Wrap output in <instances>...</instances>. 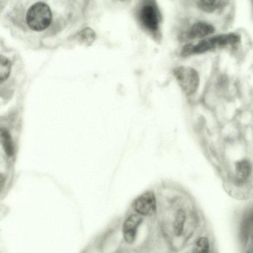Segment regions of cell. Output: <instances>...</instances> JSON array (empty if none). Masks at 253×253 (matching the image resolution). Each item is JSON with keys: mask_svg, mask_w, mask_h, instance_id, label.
<instances>
[{"mask_svg": "<svg viewBox=\"0 0 253 253\" xmlns=\"http://www.w3.org/2000/svg\"><path fill=\"white\" fill-rule=\"evenodd\" d=\"M5 181V178L4 176L0 173V191L3 188Z\"/></svg>", "mask_w": 253, "mask_h": 253, "instance_id": "14", "label": "cell"}, {"mask_svg": "<svg viewBox=\"0 0 253 253\" xmlns=\"http://www.w3.org/2000/svg\"><path fill=\"white\" fill-rule=\"evenodd\" d=\"M215 31L214 27L205 22H197L193 24L188 33L190 39H202L212 35Z\"/></svg>", "mask_w": 253, "mask_h": 253, "instance_id": "7", "label": "cell"}, {"mask_svg": "<svg viewBox=\"0 0 253 253\" xmlns=\"http://www.w3.org/2000/svg\"><path fill=\"white\" fill-rule=\"evenodd\" d=\"M173 74L182 92L186 95H191L197 91L200 78L195 69L190 67L181 66L173 69Z\"/></svg>", "mask_w": 253, "mask_h": 253, "instance_id": "4", "label": "cell"}, {"mask_svg": "<svg viewBox=\"0 0 253 253\" xmlns=\"http://www.w3.org/2000/svg\"><path fill=\"white\" fill-rule=\"evenodd\" d=\"M203 6L209 7L213 6L218 0H199Z\"/></svg>", "mask_w": 253, "mask_h": 253, "instance_id": "13", "label": "cell"}, {"mask_svg": "<svg viewBox=\"0 0 253 253\" xmlns=\"http://www.w3.org/2000/svg\"><path fill=\"white\" fill-rule=\"evenodd\" d=\"M11 69L10 61L4 56L0 55V84L8 78Z\"/></svg>", "mask_w": 253, "mask_h": 253, "instance_id": "10", "label": "cell"}, {"mask_svg": "<svg viewBox=\"0 0 253 253\" xmlns=\"http://www.w3.org/2000/svg\"><path fill=\"white\" fill-rule=\"evenodd\" d=\"M235 167L238 180L244 181L248 177L251 171V166L248 161L245 160L239 161L236 163Z\"/></svg>", "mask_w": 253, "mask_h": 253, "instance_id": "9", "label": "cell"}, {"mask_svg": "<svg viewBox=\"0 0 253 253\" xmlns=\"http://www.w3.org/2000/svg\"><path fill=\"white\" fill-rule=\"evenodd\" d=\"M209 249V243L206 237H201L196 242L193 252L195 253H207Z\"/></svg>", "mask_w": 253, "mask_h": 253, "instance_id": "12", "label": "cell"}, {"mask_svg": "<svg viewBox=\"0 0 253 253\" xmlns=\"http://www.w3.org/2000/svg\"><path fill=\"white\" fill-rule=\"evenodd\" d=\"M0 136L5 153L9 157L13 156L14 149L12 138L9 132L5 128H0Z\"/></svg>", "mask_w": 253, "mask_h": 253, "instance_id": "8", "label": "cell"}, {"mask_svg": "<svg viewBox=\"0 0 253 253\" xmlns=\"http://www.w3.org/2000/svg\"><path fill=\"white\" fill-rule=\"evenodd\" d=\"M139 19L143 28L159 41L161 39L162 15L155 0H148L141 6Z\"/></svg>", "mask_w": 253, "mask_h": 253, "instance_id": "2", "label": "cell"}, {"mask_svg": "<svg viewBox=\"0 0 253 253\" xmlns=\"http://www.w3.org/2000/svg\"><path fill=\"white\" fill-rule=\"evenodd\" d=\"M26 19L27 24L31 30L42 31L48 27L51 22V11L45 3L37 2L29 8Z\"/></svg>", "mask_w": 253, "mask_h": 253, "instance_id": "3", "label": "cell"}, {"mask_svg": "<svg viewBox=\"0 0 253 253\" xmlns=\"http://www.w3.org/2000/svg\"><path fill=\"white\" fill-rule=\"evenodd\" d=\"M134 210L139 214L150 215L156 210V201L155 195L152 191H147L138 196L132 204Z\"/></svg>", "mask_w": 253, "mask_h": 253, "instance_id": "5", "label": "cell"}, {"mask_svg": "<svg viewBox=\"0 0 253 253\" xmlns=\"http://www.w3.org/2000/svg\"><path fill=\"white\" fill-rule=\"evenodd\" d=\"M142 221V218L139 215L134 214L129 216L125 221L123 231L125 241L128 243H132L134 241L137 229Z\"/></svg>", "mask_w": 253, "mask_h": 253, "instance_id": "6", "label": "cell"}, {"mask_svg": "<svg viewBox=\"0 0 253 253\" xmlns=\"http://www.w3.org/2000/svg\"><path fill=\"white\" fill-rule=\"evenodd\" d=\"M240 41L239 37L234 33L223 34L202 39L196 44L185 45L180 51L183 57L193 54H199L218 48L234 45Z\"/></svg>", "mask_w": 253, "mask_h": 253, "instance_id": "1", "label": "cell"}, {"mask_svg": "<svg viewBox=\"0 0 253 253\" xmlns=\"http://www.w3.org/2000/svg\"><path fill=\"white\" fill-rule=\"evenodd\" d=\"M185 220L184 212L181 210H178L176 212L174 222V230L176 235L179 236L182 232Z\"/></svg>", "mask_w": 253, "mask_h": 253, "instance_id": "11", "label": "cell"}]
</instances>
